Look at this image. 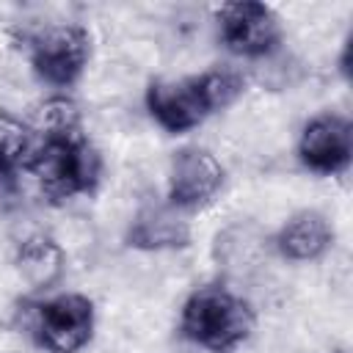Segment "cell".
<instances>
[{
  "label": "cell",
  "mask_w": 353,
  "mask_h": 353,
  "mask_svg": "<svg viewBox=\"0 0 353 353\" xmlns=\"http://www.w3.org/2000/svg\"><path fill=\"white\" fill-rule=\"evenodd\" d=\"M94 303L80 292L52 295L30 306L28 328L47 353H77L94 336Z\"/></svg>",
  "instance_id": "5"
},
{
  "label": "cell",
  "mask_w": 353,
  "mask_h": 353,
  "mask_svg": "<svg viewBox=\"0 0 353 353\" xmlns=\"http://www.w3.org/2000/svg\"><path fill=\"white\" fill-rule=\"evenodd\" d=\"M33 74L52 88H69L80 80L91 58V36L80 25H44L25 39Z\"/></svg>",
  "instance_id": "4"
},
{
  "label": "cell",
  "mask_w": 353,
  "mask_h": 353,
  "mask_svg": "<svg viewBox=\"0 0 353 353\" xmlns=\"http://www.w3.org/2000/svg\"><path fill=\"white\" fill-rule=\"evenodd\" d=\"M334 240V229L325 215L314 210H303L292 215L276 234V248L284 259L292 262H309L317 259Z\"/></svg>",
  "instance_id": "10"
},
{
  "label": "cell",
  "mask_w": 353,
  "mask_h": 353,
  "mask_svg": "<svg viewBox=\"0 0 353 353\" xmlns=\"http://www.w3.org/2000/svg\"><path fill=\"white\" fill-rule=\"evenodd\" d=\"M50 116L52 124L33 138V146L25 157V174H30L55 201L91 193L102 168L97 149L77 130L66 102H58V110Z\"/></svg>",
  "instance_id": "1"
},
{
  "label": "cell",
  "mask_w": 353,
  "mask_h": 353,
  "mask_svg": "<svg viewBox=\"0 0 353 353\" xmlns=\"http://www.w3.org/2000/svg\"><path fill=\"white\" fill-rule=\"evenodd\" d=\"M353 157V127L339 113H320L301 130L298 160L323 176L342 174Z\"/></svg>",
  "instance_id": "7"
},
{
  "label": "cell",
  "mask_w": 353,
  "mask_h": 353,
  "mask_svg": "<svg viewBox=\"0 0 353 353\" xmlns=\"http://www.w3.org/2000/svg\"><path fill=\"white\" fill-rule=\"evenodd\" d=\"M19 268L22 276L36 284V287H47L58 279L61 273V251L55 243L50 240H28L19 251Z\"/></svg>",
  "instance_id": "11"
},
{
  "label": "cell",
  "mask_w": 353,
  "mask_h": 353,
  "mask_svg": "<svg viewBox=\"0 0 353 353\" xmlns=\"http://www.w3.org/2000/svg\"><path fill=\"white\" fill-rule=\"evenodd\" d=\"M218 33L229 52L259 61L279 50L281 44V22L265 3H229L218 11Z\"/></svg>",
  "instance_id": "6"
},
{
  "label": "cell",
  "mask_w": 353,
  "mask_h": 353,
  "mask_svg": "<svg viewBox=\"0 0 353 353\" xmlns=\"http://www.w3.org/2000/svg\"><path fill=\"white\" fill-rule=\"evenodd\" d=\"M254 328V312L248 301L229 287L207 284L188 295L179 331L188 342L207 353H234Z\"/></svg>",
  "instance_id": "3"
},
{
  "label": "cell",
  "mask_w": 353,
  "mask_h": 353,
  "mask_svg": "<svg viewBox=\"0 0 353 353\" xmlns=\"http://www.w3.org/2000/svg\"><path fill=\"white\" fill-rule=\"evenodd\" d=\"M223 185L221 160L201 146H185L174 154L168 168V201L179 210H196L207 204Z\"/></svg>",
  "instance_id": "8"
},
{
  "label": "cell",
  "mask_w": 353,
  "mask_h": 353,
  "mask_svg": "<svg viewBox=\"0 0 353 353\" xmlns=\"http://www.w3.org/2000/svg\"><path fill=\"white\" fill-rule=\"evenodd\" d=\"M245 88L234 69H207L182 80H157L146 88V110L165 132H188L229 108Z\"/></svg>",
  "instance_id": "2"
},
{
  "label": "cell",
  "mask_w": 353,
  "mask_h": 353,
  "mask_svg": "<svg viewBox=\"0 0 353 353\" xmlns=\"http://www.w3.org/2000/svg\"><path fill=\"white\" fill-rule=\"evenodd\" d=\"M19 174L25 171L17 163L0 157V207L14 204V199L19 196Z\"/></svg>",
  "instance_id": "12"
},
{
  "label": "cell",
  "mask_w": 353,
  "mask_h": 353,
  "mask_svg": "<svg viewBox=\"0 0 353 353\" xmlns=\"http://www.w3.org/2000/svg\"><path fill=\"white\" fill-rule=\"evenodd\" d=\"M132 248L143 251H163V248H182L190 240V223L185 218V210L165 204H149L143 207L127 234Z\"/></svg>",
  "instance_id": "9"
}]
</instances>
